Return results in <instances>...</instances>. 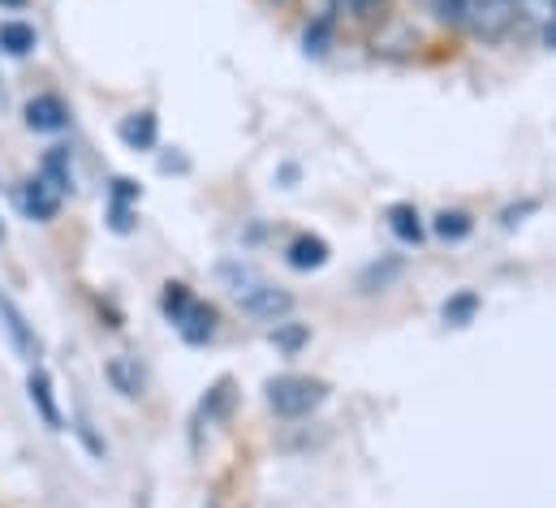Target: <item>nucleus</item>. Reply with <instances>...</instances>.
Listing matches in <instances>:
<instances>
[{"mask_svg": "<svg viewBox=\"0 0 556 508\" xmlns=\"http://www.w3.org/2000/svg\"><path fill=\"white\" fill-rule=\"evenodd\" d=\"M160 310H164V319L177 328V336H181L186 345H207V341L216 336V306L199 302V297L190 293V284H181V280H168V284H164Z\"/></svg>", "mask_w": 556, "mask_h": 508, "instance_id": "1", "label": "nucleus"}, {"mask_svg": "<svg viewBox=\"0 0 556 508\" xmlns=\"http://www.w3.org/2000/svg\"><path fill=\"white\" fill-rule=\"evenodd\" d=\"M328 396V388L311 376H280L268 383V405L280 418H306L311 409H319Z\"/></svg>", "mask_w": 556, "mask_h": 508, "instance_id": "2", "label": "nucleus"}, {"mask_svg": "<svg viewBox=\"0 0 556 508\" xmlns=\"http://www.w3.org/2000/svg\"><path fill=\"white\" fill-rule=\"evenodd\" d=\"M0 328H4V336H9V345H13V354L17 358H26L30 367L39 363V354H43V345H39V336H35V328H30V319L22 315V306L0 289Z\"/></svg>", "mask_w": 556, "mask_h": 508, "instance_id": "3", "label": "nucleus"}, {"mask_svg": "<svg viewBox=\"0 0 556 508\" xmlns=\"http://www.w3.org/2000/svg\"><path fill=\"white\" fill-rule=\"evenodd\" d=\"M509 22H514V0H462V17H457V26L483 35V39L501 35Z\"/></svg>", "mask_w": 556, "mask_h": 508, "instance_id": "4", "label": "nucleus"}, {"mask_svg": "<svg viewBox=\"0 0 556 508\" xmlns=\"http://www.w3.org/2000/svg\"><path fill=\"white\" fill-rule=\"evenodd\" d=\"M22 117H26V129H30V134H61V129L70 126V109H65V100L52 96V91L30 96L26 109H22Z\"/></svg>", "mask_w": 556, "mask_h": 508, "instance_id": "5", "label": "nucleus"}, {"mask_svg": "<svg viewBox=\"0 0 556 508\" xmlns=\"http://www.w3.org/2000/svg\"><path fill=\"white\" fill-rule=\"evenodd\" d=\"M17 203H22V212H26V220H35V225H48V220H56V212H61V194L35 173L30 181H22V190H17Z\"/></svg>", "mask_w": 556, "mask_h": 508, "instance_id": "6", "label": "nucleus"}, {"mask_svg": "<svg viewBox=\"0 0 556 508\" xmlns=\"http://www.w3.org/2000/svg\"><path fill=\"white\" fill-rule=\"evenodd\" d=\"M26 396H30V405H35V414H39V422L48 427V431H61V405H56V388H52V376L35 363L30 367V376H26Z\"/></svg>", "mask_w": 556, "mask_h": 508, "instance_id": "7", "label": "nucleus"}, {"mask_svg": "<svg viewBox=\"0 0 556 508\" xmlns=\"http://www.w3.org/2000/svg\"><path fill=\"white\" fill-rule=\"evenodd\" d=\"M242 310L251 315V319H264V323H285V315L293 310V297L285 293V289H277V284H260L247 302H242Z\"/></svg>", "mask_w": 556, "mask_h": 508, "instance_id": "8", "label": "nucleus"}, {"mask_svg": "<svg viewBox=\"0 0 556 508\" xmlns=\"http://www.w3.org/2000/svg\"><path fill=\"white\" fill-rule=\"evenodd\" d=\"M229 409H233V383H229V380L212 383V388H207V396L199 401V414H194V431L225 422V418H229Z\"/></svg>", "mask_w": 556, "mask_h": 508, "instance_id": "9", "label": "nucleus"}, {"mask_svg": "<svg viewBox=\"0 0 556 508\" xmlns=\"http://www.w3.org/2000/svg\"><path fill=\"white\" fill-rule=\"evenodd\" d=\"M117 138H122L130 151H155V142H160V122H155V113H130V117H122Z\"/></svg>", "mask_w": 556, "mask_h": 508, "instance_id": "10", "label": "nucleus"}, {"mask_svg": "<svg viewBox=\"0 0 556 508\" xmlns=\"http://www.w3.org/2000/svg\"><path fill=\"white\" fill-rule=\"evenodd\" d=\"M285 263H289L293 271H315V267H324V263H328V242H324V238H315V233H302V238H293V242H289Z\"/></svg>", "mask_w": 556, "mask_h": 508, "instance_id": "11", "label": "nucleus"}, {"mask_svg": "<svg viewBox=\"0 0 556 508\" xmlns=\"http://www.w3.org/2000/svg\"><path fill=\"white\" fill-rule=\"evenodd\" d=\"M35 48H39V35H35L30 22H17V17L0 22V52H4V56L22 61V56H30Z\"/></svg>", "mask_w": 556, "mask_h": 508, "instance_id": "12", "label": "nucleus"}, {"mask_svg": "<svg viewBox=\"0 0 556 508\" xmlns=\"http://www.w3.org/2000/svg\"><path fill=\"white\" fill-rule=\"evenodd\" d=\"M39 177L65 199L70 190H74V168H70V151L65 147H52V151H43V160H39Z\"/></svg>", "mask_w": 556, "mask_h": 508, "instance_id": "13", "label": "nucleus"}, {"mask_svg": "<svg viewBox=\"0 0 556 508\" xmlns=\"http://www.w3.org/2000/svg\"><path fill=\"white\" fill-rule=\"evenodd\" d=\"M389 229H393V238L406 242V246L422 242V220H418V212L410 203H393V207H389Z\"/></svg>", "mask_w": 556, "mask_h": 508, "instance_id": "14", "label": "nucleus"}, {"mask_svg": "<svg viewBox=\"0 0 556 508\" xmlns=\"http://www.w3.org/2000/svg\"><path fill=\"white\" fill-rule=\"evenodd\" d=\"M104 380L113 383L122 396H130V401L142 392V376L130 358H109V363H104Z\"/></svg>", "mask_w": 556, "mask_h": 508, "instance_id": "15", "label": "nucleus"}, {"mask_svg": "<svg viewBox=\"0 0 556 508\" xmlns=\"http://www.w3.org/2000/svg\"><path fill=\"white\" fill-rule=\"evenodd\" d=\"M104 220H109V229H113V233L130 238V233L139 229V203H122V199H109V207H104Z\"/></svg>", "mask_w": 556, "mask_h": 508, "instance_id": "16", "label": "nucleus"}, {"mask_svg": "<svg viewBox=\"0 0 556 508\" xmlns=\"http://www.w3.org/2000/svg\"><path fill=\"white\" fill-rule=\"evenodd\" d=\"M475 315H479V293H470V289L444 302V323H453V328H466Z\"/></svg>", "mask_w": 556, "mask_h": 508, "instance_id": "17", "label": "nucleus"}, {"mask_svg": "<svg viewBox=\"0 0 556 508\" xmlns=\"http://www.w3.org/2000/svg\"><path fill=\"white\" fill-rule=\"evenodd\" d=\"M470 229H475V220L466 212H440L435 216V233L444 242H462V238H470Z\"/></svg>", "mask_w": 556, "mask_h": 508, "instance_id": "18", "label": "nucleus"}, {"mask_svg": "<svg viewBox=\"0 0 556 508\" xmlns=\"http://www.w3.org/2000/svg\"><path fill=\"white\" fill-rule=\"evenodd\" d=\"M74 431H78V440L87 444V453H91V457H100V461L109 457V448H104V440H100V435L91 431V422H87V418H74Z\"/></svg>", "mask_w": 556, "mask_h": 508, "instance_id": "19", "label": "nucleus"}, {"mask_svg": "<svg viewBox=\"0 0 556 508\" xmlns=\"http://www.w3.org/2000/svg\"><path fill=\"white\" fill-rule=\"evenodd\" d=\"M273 341H277L285 354H293L302 341H306V332L298 328V323H277V332H273Z\"/></svg>", "mask_w": 556, "mask_h": 508, "instance_id": "20", "label": "nucleus"}, {"mask_svg": "<svg viewBox=\"0 0 556 508\" xmlns=\"http://www.w3.org/2000/svg\"><path fill=\"white\" fill-rule=\"evenodd\" d=\"M139 181H130V177H113V186H109V199H122V203H139Z\"/></svg>", "mask_w": 556, "mask_h": 508, "instance_id": "21", "label": "nucleus"}, {"mask_svg": "<svg viewBox=\"0 0 556 508\" xmlns=\"http://www.w3.org/2000/svg\"><path fill=\"white\" fill-rule=\"evenodd\" d=\"M0 9H26V0H0Z\"/></svg>", "mask_w": 556, "mask_h": 508, "instance_id": "22", "label": "nucleus"}, {"mask_svg": "<svg viewBox=\"0 0 556 508\" xmlns=\"http://www.w3.org/2000/svg\"><path fill=\"white\" fill-rule=\"evenodd\" d=\"M0 242H4V220H0Z\"/></svg>", "mask_w": 556, "mask_h": 508, "instance_id": "23", "label": "nucleus"}, {"mask_svg": "<svg viewBox=\"0 0 556 508\" xmlns=\"http://www.w3.org/2000/svg\"><path fill=\"white\" fill-rule=\"evenodd\" d=\"M0 100H4V96H0Z\"/></svg>", "mask_w": 556, "mask_h": 508, "instance_id": "24", "label": "nucleus"}]
</instances>
